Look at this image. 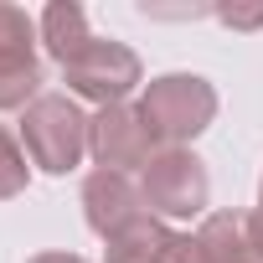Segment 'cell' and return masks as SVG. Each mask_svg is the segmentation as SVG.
I'll list each match as a JSON object with an SVG mask.
<instances>
[{
	"instance_id": "cell-4",
	"label": "cell",
	"mask_w": 263,
	"mask_h": 263,
	"mask_svg": "<svg viewBox=\"0 0 263 263\" xmlns=\"http://www.w3.org/2000/svg\"><path fill=\"white\" fill-rule=\"evenodd\" d=\"M145 206L150 217H201L212 201V176L191 150H160L145 165Z\"/></svg>"
},
{
	"instance_id": "cell-6",
	"label": "cell",
	"mask_w": 263,
	"mask_h": 263,
	"mask_svg": "<svg viewBox=\"0 0 263 263\" xmlns=\"http://www.w3.org/2000/svg\"><path fill=\"white\" fill-rule=\"evenodd\" d=\"M42 98V57H36V21L21 6L0 0V114L31 108Z\"/></svg>"
},
{
	"instance_id": "cell-1",
	"label": "cell",
	"mask_w": 263,
	"mask_h": 263,
	"mask_svg": "<svg viewBox=\"0 0 263 263\" xmlns=\"http://www.w3.org/2000/svg\"><path fill=\"white\" fill-rule=\"evenodd\" d=\"M88 129H93V119H88L67 93H42V98L21 114L26 155H31V165H42L47 176L78 171V160L88 155Z\"/></svg>"
},
{
	"instance_id": "cell-3",
	"label": "cell",
	"mask_w": 263,
	"mask_h": 263,
	"mask_svg": "<svg viewBox=\"0 0 263 263\" xmlns=\"http://www.w3.org/2000/svg\"><path fill=\"white\" fill-rule=\"evenodd\" d=\"M62 83H67L78 98L108 108V103H124L129 88L145 83V67H140L135 47H124V42H114V36H93V42L62 67Z\"/></svg>"
},
{
	"instance_id": "cell-11",
	"label": "cell",
	"mask_w": 263,
	"mask_h": 263,
	"mask_svg": "<svg viewBox=\"0 0 263 263\" xmlns=\"http://www.w3.org/2000/svg\"><path fill=\"white\" fill-rule=\"evenodd\" d=\"M26 191V150L11 140V129L0 124V201Z\"/></svg>"
},
{
	"instance_id": "cell-2",
	"label": "cell",
	"mask_w": 263,
	"mask_h": 263,
	"mask_svg": "<svg viewBox=\"0 0 263 263\" xmlns=\"http://www.w3.org/2000/svg\"><path fill=\"white\" fill-rule=\"evenodd\" d=\"M145 119L160 135L165 150H186V140H196L201 129L217 119V88L196 72H165L145 83Z\"/></svg>"
},
{
	"instance_id": "cell-10",
	"label": "cell",
	"mask_w": 263,
	"mask_h": 263,
	"mask_svg": "<svg viewBox=\"0 0 263 263\" xmlns=\"http://www.w3.org/2000/svg\"><path fill=\"white\" fill-rule=\"evenodd\" d=\"M165 242H171V227H165L160 217H150V212H145L140 222H129L124 232H114V237H108L103 258H108V263H160Z\"/></svg>"
},
{
	"instance_id": "cell-13",
	"label": "cell",
	"mask_w": 263,
	"mask_h": 263,
	"mask_svg": "<svg viewBox=\"0 0 263 263\" xmlns=\"http://www.w3.org/2000/svg\"><path fill=\"white\" fill-rule=\"evenodd\" d=\"M227 26H263V6H253V11H217Z\"/></svg>"
},
{
	"instance_id": "cell-9",
	"label": "cell",
	"mask_w": 263,
	"mask_h": 263,
	"mask_svg": "<svg viewBox=\"0 0 263 263\" xmlns=\"http://www.w3.org/2000/svg\"><path fill=\"white\" fill-rule=\"evenodd\" d=\"M88 42H93V31H88L83 6H72V0H52V6L42 11V47L52 52L57 67H67Z\"/></svg>"
},
{
	"instance_id": "cell-5",
	"label": "cell",
	"mask_w": 263,
	"mask_h": 263,
	"mask_svg": "<svg viewBox=\"0 0 263 263\" xmlns=\"http://www.w3.org/2000/svg\"><path fill=\"white\" fill-rule=\"evenodd\" d=\"M88 150H93V160L103 165V171H145L155 155H160V135L150 129V119H145V108H135V103H108V108H98L93 114V129H88Z\"/></svg>"
},
{
	"instance_id": "cell-14",
	"label": "cell",
	"mask_w": 263,
	"mask_h": 263,
	"mask_svg": "<svg viewBox=\"0 0 263 263\" xmlns=\"http://www.w3.org/2000/svg\"><path fill=\"white\" fill-rule=\"evenodd\" d=\"M248 232H253V248L263 253V186H258V212H248Z\"/></svg>"
},
{
	"instance_id": "cell-7",
	"label": "cell",
	"mask_w": 263,
	"mask_h": 263,
	"mask_svg": "<svg viewBox=\"0 0 263 263\" xmlns=\"http://www.w3.org/2000/svg\"><path fill=\"white\" fill-rule=\"evenodd\" d=\"M83 217H88V227L108 242L114 232H124L129 222H140L145 217V191L129 181L124 171H93L88 181H83Z\"/></svg>"
},
{
	"instance_id": "cell-12",
	"label": "cell",
	"mask_w": 263,
	"mask_h": 263,
	"mask_svg": "<svg viewBox=\"0 0 263 263\" xmlns=\"http://www.w3.org/2000/svg\"><path fill=\"white\" fill-rule=\"evenodd\" d=\"M160 263H201V248H196V237H191V232H171V242H165Z\"/></svg>"
},
{
	"instance_id": "cell-15",
	"label": "cell",
	"mask_w": 263,
	"mask_h": 263,
	"mask_svg": "<svg viewBox=\"0 0 263 263\" xmlns=\"http://www.w3.org/2000/svg\"><path fill=\"white\" fill-rule=\"evenodd\" d=\"M31 263H88V258H78V253H36Z\"/></svg>"
},
{
	"instance_id": "cell-8",
	"label": "cell",
	"mask_w": 263,
	"mask_h": 263,
	"mask_svg": "<svg viewBox=\"0 0 263 263\" xmlns=\"http://www.w3.org/2000/svg\"><path fill=\"white\" fill-rule=\"evenodd\" d=\"M196 248H201V263H263L242 212H212L196 232Z\"/></svg>"
}]
</instances>
